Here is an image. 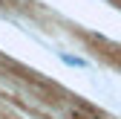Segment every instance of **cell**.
I'll list each match as a JSON object with an SVG mask.
<instances>
[{"mask_svg": "<svg viewBox=\"0 0 121 119\" xmlns=\"http://www.w3.org/2000/svg\"><path fill=\"white\" fill-rule=\"evenodd\" d=\"M60 58H64L66 64H72V67H86V61H84V58H72V55H60Z\"/></svg>", "mask_w": 121, "mask_h": 119, "instance_id": "cell-1", "label": "cell"}]
</instances>
